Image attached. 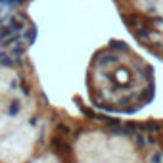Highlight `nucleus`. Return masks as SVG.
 <instances>
[{"label": "nucleus", "instance_id": "obj_1", "mask_svg": "<svg viewBox=\"0 0 163 163\" xmlns=\"http://www.w3.org/2000/svg\"><path fill=\"white\" fill-rule=\"evenodd\" d=\"M33 148V130L23 129L17 132V136H8L6 142L2 144L0 156L4 163H14V152H17V163L27 157V152Z\"/></svg>", "mask_w": 163, "mask_h": 163}, {"label": "nucleus", "instance_id": "obj_2", "mask_svg": "<svg viewBox=\"0 0 163 163\" xmlns=\"http://www.w3.org/2000/svg\"><path fill=\"white\" fill-rule=\"evenodd\" d=\"M36 163H58V161H56L54 157H42V159H39Z\"/></svg>", "mask_w": 163, "mask_h": 163}]
</instances>
